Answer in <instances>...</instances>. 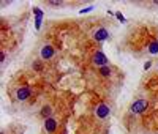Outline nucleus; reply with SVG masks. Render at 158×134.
I'll list each match as a JSON object with an SVG mask.
<instances>
[{
    "mask_svg": "<svg viewBox=\"0 0 158 134\" xmlns=\"http://www.w3.org/2000/svg\"><path fill=\"white\" fill-rule=\"evenodd\" d=\"M147 106H149L147 100H138L131 104V112L133 114H142V112L147 109Z\"/></svg>",
    "mask_w": 158,
    "mask_h": 134,
    "instance_id": "f257e3e1",
    "label": "nucleus"
},
{
    "mask_svg": "<svg viewBox=\"0 0 158 134\" xmlns=\"http://www.w3.org/2000/svg\"><path fill=\"white\" fill-rule=\"evenodd\" d=\"M100 74L105 76V77H108L109 74H111V68H109V66H101L100 68Z\"/></svg>",
    "mask_w": 158,
    "mask_h": 134,
    "instance_id": "9d476101",
    "label": "nucleus"
},
{
    "mask_svg": "<svg viewBox=\"0 0 158 134\" xmlns=\"http://www.w3.org/2000/svg\"><path fill=\"white\" fill-rule=\"evenodd\" d=\"M115 16H117V19L120 21V22H127V21H125V18L122 16V13H120V11H117V13H115Z\"/></svg>",
    "mask_w": 158,
    "mask_h": 134,
    "instance_id": "4468645a",
    "label": "nucleus"
},
{
    "mask_svg": "<svg viewBox=\"0 0 158 134\" xmlns=\"http://www.w3.org/2000/svg\"><path fill=\"white\" fill-rule=\"evenodd\" d=\"M33 14H35V18H43V11H41L38 6H35V8H33Z\"/></svg>",
    "mask_w": 158,
    "mask_h": 134,
    "instance_id": "f8f14e48",
    "label": "nucleus"
},
{
    "mask_svg": "<svg viewBox=\"0 0 158 134\" xmlns=\"http://www.w3.org/2000/svg\"><path fill=\"white\" fill-rule=\"evenodd\" d=\"M93 10V6H89V8H84V10H81V13H89V11H92Z\"/></svg>",
    "mask_w": 158,
    "mask_h": 134,
    "instance_id": "dca6fc26",
    "label": "nucleus"
},
{
    "mask_svg": "<svg viewBox=\"0 0 158 134\" xmlns=\"http://www.w3.org/2000/svg\"><path fill=\"white\" fill-rule=\"evenodd\" d=\"M149 52L152 54V55H156L158 54V41L156 40H153L152 43L149 44Z\"/></svg>",
    "mask_w": 158,
    "mask_h": 134,
    "instance_id": "6e6552de",
    "label": "nucleus"
},
{
    "mask_svg": "<svg viewBox=\"0 0 158 134\" xmlns=\"http://www.w3.org/2000/svg\"><path fill=\"white\" fill-rule=\"evenodd\" d=\"M109 112H111V110H109V106L101 103V104L97 106V109H95V115H97L98 118H106L109 115Z\"/></svg>",
    "mask_w": 158,
    "mask_h": 134,
    "instance_id": "39448f33",
    "label": "nucleus"
},
{
    "mask_svg": "<svg viewBox=\"0 0 158 134\" xmlns=\"http://www.w3.org/2000/svg\"><path fill=\"white\" fill-rule=\"evenodd\" d=\"M47 5H49V6H62V5H63V2H59V0H52V2H47Z\"/></svg>",
    "mask_w": 158,
    "mask_h": 134,
    "instance_id": "ddd939ff",
    "label": "nucleus"
},
{
    "mask_svg": "<svg viewBox=\"0 0 158 134\" xmlns=\"http://www.w3.org/2000/svg\"><path fill=\"white\" fill-rule=\"evenodd\" d=\"M41 19L43 18H35V29H40L41 27Z\"/></svg>",
    "mask_w": 158,
    "mask_h": 134,
    "instance_id": "2eb2a0df",
    "label": "nucleus"
},
{
    "mask_svg": "<svg viewBox=\"0 0 158 134\" xmlns=\"http://www.w3.org/2000/svg\"><path fill=\"white\" fill-rule=\"evenodd\" d=\"M30 95H32V90H30L29 87H21V88L16 90V98H18L19 101H25V100H29Z\"/></svg>",
    "mask_w": 158,
    "mask_h": 134,
    "instance_id": "20e7f679",
    "label": "nucleus"
},
{
    "mask_svg": "<svg viewBox=\"0 0 158 134\" xmlns=\"http://www.w3.org/2000/svg\"><path fill=\"white\" fill-rule=\"evenodd\" d=\"M109 38V32H108V29H105V27H100V29H97V32L93 33V40L95 41H105V40H108Z\"/></svg>",
    "mask_w": 158,
    "mask_h": 134,
    "instance_id": "423d86ee",
    "label": "nucleus"
},
{
    "mask_svg": "<svg viewBox=\"0 0 158 134\" xmlns=\"http://www.w3.org/2000/svg\"><path fill=\"white\" fill-rule=\"evenodd\" d=\"M33 69H35V71H41V69H43V63L41 62H33Z\"/></svg>",
    "mask_w": 158,
    "mask_h": 134,
    "instance_id": "9b49d317",
    "label": "nucleus"
},
{
    "mask_svg": "<svg viewBox=\"0 0 158 134\" xmlns=\"http://www.w3.org/2000/svg\"><path fill=\"white\" fill-rule=\"evenodd\" d=\"M153 3H155V5H158V0H155V2H153Z\"/></svg>",
    "mask_w": 158,
    "mask_h": 134,
    "instance_id": "a211bd4d",
    "label": "nucleus"
},
{
    "mask_svg": "<svg viewBox=\"0 0 158 134\" xmlns=\"http://www.w3.org/2000/svg\"><path fill=\"white\" fill-rule=\"evenodd\" d=\"M93 65L95 66H108V57L105 55V52H101V51H98V52H95V55H93Z\"/></svg>",
    "mask_w": 158,
    "mask_h": 134,
    "instance_id": "f03ea898",
    "label": "nucleus"
},
{
    "mask_svg": "<svg viewBox=\"0 0 158 134\" xmlns=\"http://www.w3.org/2000/svg\"><path fill=\"white\" fill-rule=\"evenodd\" d=\"M51 112H52L51 106H49V104H46L44 107L41 109V117H44V118H49V117H51Z\"/></svg>",
    "mask_w": 158,
    "mask_h": 134,
    "instance_id": "1a4fd4ad",
    "label": "nucleus"
},
{
    "mask_svg": "<svg viewBox=\"0 0 158 134\" xmlns=\"http://www.w3.org/2000/svg\"><path fill=\"white\" fill-rule=\"evenodd\" d=\"M150 66H152V62H147L146 65H144V69H149Z\"/></svg>",
    "mask_w": 158,
    "mask_h": 134,
    "instance_id": "f3484780",
    "label": "nucleus"
},
{
    "mask_svg": "<svg viewBox=\"0 0 158 134\" xmlns=\"http://www.w3.org/2000/svg\"><path fill=\"white\" fill-rule=\"evenodd\" d=\"M44 129L47 132H54L57 129V122H56V118L54 117H49V118H46L44 120Z\"/></svg>",
    "mask_w": 158,
    "mask_h": 134,
    "instance_id": "0eeeda50",
    "label": "nucleus"
},
{
    "mask_svg": "<svg viewBox=\"0 0 158 134\" xmlns=\"http://www.w3.org/2000/svg\"><path fill=\"white\" fill-rule=\"evenodd\" d=\"M40 54H41V59H43V60H49V59H52V57H54L56 51H54V47H52L51 44H46V46L41 47Z\"/></svg>",
    "mask_w": 158,
    "mask_h": 134,
    "instance_id": "7ed1b4c3",
    "label": "nucleus"
}]
</instances>
